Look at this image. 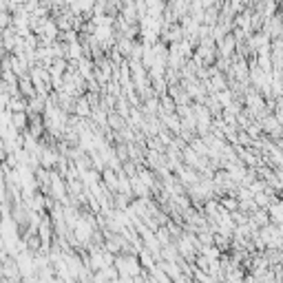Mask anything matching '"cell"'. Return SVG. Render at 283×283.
Returning <instances> with one entry per match:
<instances>
[{"label":"cell","instance_id":"6da1fadb","mask_svg":"<svg viewBox=\"0 0 283 283\" xmlns=\"http://www.w3.org/2000/svg\"><path fill=\"white\" fill-rule=\"evenodd\" d=\"M11 126L18 128V131H22V128L27 126V115H25V111H16L14 115H11Z\"/></svg>","mask_w":283,"mask_h":283},{"label":"cell","instance_id":"7a4b0ae2","mask_svg":"<svg viewBox=\"0 0 283 283\" xmlns=\"http://www.w3.org/2000/svg\"><path fill=\"white\" fill-rule=\"evenodd\" d=\"M11 16L9 14H7V11H0V27H2V29H7V27H9L11 25Z\"/></svg>","mask_w":283,"mask_h":283}]
</instances>
